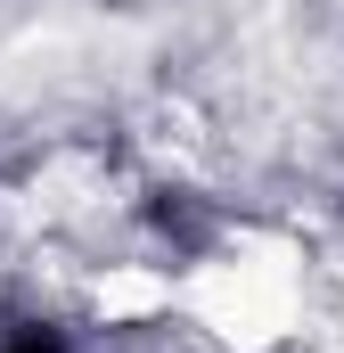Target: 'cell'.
Instances as JSON below:
<instances>
[{"label": "cell", "instance_id": "6da1fadb", "mask_svg": "<svg viewBox=\"0 0 344 353\" xmlns=\"http://www.w3.org/2000/svg\"><path fill=\"white\" fill-rule=\"evenodd\" d=\"M8 353H66V345H50V337H17Z\"/></svg>", "mask_w": 344, "mask_h": 353}]
</instances>
